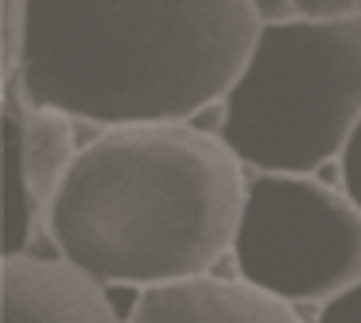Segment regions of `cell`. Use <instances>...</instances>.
I'll return each mask as SVG.
<instances>
[{"mask_svg": "<svg viewBox=\"0 0 361 323\" xmlns=\"http://www.w3.org/2000/svg\"><path fill=\"white\" fill-rule=\"evenodd\" d=\"M126 323H305L293 305L247 281L194 278L145 289Z\"/></svg>", "mask_w": 361, "mask_h": 323, "instance_id": "6", "label": "cell"}, {"mask_svg": "<svg viewBox=\"0 0 361 323\" xmlns=\"http://www.w3.org/2000/svg\"><path fill=\"white\" fill-rule=\"evenodd\" d=\"M23 42H27V0L4 4V84H16L19 65H23Z\"/></svg>", "mask_w": 361, "mask_h": 323, "instance_id": "9", "label": "cell"}, {"mask_svg": "<svg viewBox=\"0 0 361 323\" xmlns=\"http://www.w3.org/2000/svg\"><path fill=\"white\" fill-rule=\"evenodd\" d=\"M338 168H343V190L361 205V126L354 133V141L346 145L343 160H338Z\"/></svg>", "mask_w": 361, "mask_h": 323, "instance_id": "12", "label": "cell"}, {"mask_svg": "<svg viewBox=\"0 0 361 323\" xmlns=\"http://www.w3.org/2000/svg\"><path fill=\"white\" fill-rule=\"evenodd\" d=\"M316 323H361V281L354 289H346L343 297H335L331 305L319 308Z\"/></svg>", "mask_w": 361, "mask_h": 323, "instance_id": "11", "label": "cell"}, {"mask_svg": "<svg viewBox=\"0 0 361 323\" xmlns=\"http://www.w3.org/2000/svg\"><path fill=\"white\" fill-rule=\"evenodd\" d=\"M247 0H27L19 99L106 130L187 126L259 38Z\"/></svg>", "mask_w": 361, "mask_h": 323, "instance_id": "1", "label": "cell"}, {"mask_svg": "<svg viewBox=\"0 0 361 323\" xmlns=\"http://www.w3.org/2000/svg\"><path fill=\"white\" fill-rule=\"evenodd\" d=\"M297 8V19H346V16H357L361 4L354 0H293Z\"/></svg>", "mask_w": 361, "mask_h": 323, "instance_id": "10", "label": "cell"}, {"mask_svg": "<svg viewBox=\"0 0 361 323\" xmlns=\"http://www.w3.org/2000/svg\"><path fill=\"white\" fill-rule=\"evenodd\" d=\"M0 323H126L106 286L65 259L16 255L0 267Z\"/></svg>", "mask_w": 361, "mask_h": 323, "instance_id": "5", "label": "cell"}, {"mask_svg": "<svg viewBox=\"0 0 361 323\" xmlns=\"http://www.w3.org/2000/svg\"><path fill=\"white\" fill-rule=\"evenodd\" d=\"M19 149H23V171H27V183H31L35 205L42 209V221H46L54 198L61 194L76 156H80L73 118L19 103Z\"/></svg>", "mask_w": 361, "mask_h": 323, "instance_id": "7", "label": "cell"}, {"mask_svg": "<svg viewBox=\"0 0 361 323\" xmlns=\"http://www.w3.org/2000/svg\"><path fill=\"white\" fill-rule=\"evenodd\" d=\"M42 209L35 205L19 149V103L4 99V259L27 255Z\"/></svg>", "mask_w": 361, "mask_h": 323, "instance_id": "8", "label": "cell"}, {"mask_svg": "<svg viewBox=\"0 0 361 323\" xmlns=\"http://www.w3.org/2000/svg\"><path fill=\"white\" fill-rule=\"evenodd\" d=\"M232 259L240 281L274 300L331 305L361 281V205L316 175H255Z\"/></svg>", "mask_w": 361, "mask_h": 323, "instance_id": "4", "label": "cell"}, {"mask_svg": "<svg viewBox=\"0 0 361 323\" xmlns=\"http://www.w3.org/2000/svg\"><path fill=\"white\" fill-rule=\"evenodd\" d=\"M361 126V12L262 23L221 103V141L255 175H312Z\"/></svg>", "mask_w": 361, "mask_h": 323, "instance_id": "3", "label": "cell"}, {"mask_svg": "<svg viewBox=\"0 0 361 323\" xmlns=\"http://www.w3.org/2000/svg\"><path fill=\"white\" fill-rule=\"evenodd\" d=\"M240 160L194 126L106 130L80 149L46 213L57 259L99 286L160 289L209 278L243 213Z\"/></svg>", "mask_w": 361, "mask_h": 323, "instance_id": "2", "label": "cell"}]
</instances>
